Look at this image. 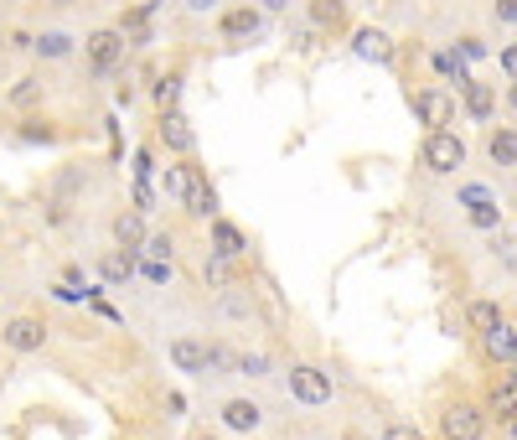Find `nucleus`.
Segmentation results:
<instances>
[{
    "instance_id": "1",
    "label": "nucleus",
    "mask_w": 517,
    "mask_h": 440,
    "mask_svg": "<svg viewBox=\"0 0 517 440\" xmlns=\"http://www.w3.org/2000/svg\"><path fill=\"white\" fill-rule=\"evenodd\" d=\"M471 161V151H466V140L455 135V130H424V140H419V166L430 171V176H455Z\"/></svg>"
},
{
    "instance_id": "2",
    "label": "nucleus",
    "mask_w": 517,
    "mask_h": 440,
    "mask_svg": "<svg viewBox=\"0 0 517 440\" xmlns=\"http://www.w3.org/2000/svg\"><path fill=\"white\" fill-rule=\"evenodd\" d=\"M285 384H290V399L306 404V409H321V404H331V394H337V384H331V373L321 363H290Z\"/></svg>"
},
{
    "instance_id": "3",
    "label": "nucleus",
    "mask_w": 517,
    "mask_h": 440,
    "mask_svg": "<svg viewBox=\"0 0 517 440\" xmlns=\"http://www.w3.org/2000/svg\"><path fill=\"white\" fill-rule=\"evenodd\" d=\"M125 52H130V42H125L119 26H94V32L83 37V57H88V68H94L99 78H109L119 63H125Z\"/></svg>"
},
{
    "instance_id": "4",
    "label": "nucleus",
    "mask_w": 517,
    "mask_h": 440,
    "mask_svg": "<svg viewBox=\"0 0 517 440\" xmlns=\"http://www.w3.org/2000/svg\"><path fill=\"white\" fill-rule=\"evenodd\" d=\"M47 337H52V327H47L42 316H11L6 327H0V347L16 352V358H32V352H42Z\"/></svg>"
},
{
    "instance_id": "5",
    "label": "nucleus",
    "mask_w": 517,
    "mask_h": 440,
    "mask_svg": "<svg viewBox=\"0 0 517 440\" xmlns=\"http://www.w3.org/2000/svg\"><path fill=\"white\" fill-rule=\"evenodd\" d=\"M409 109H414V120L424 130H450L455 125V99L445 88H419V94H409Z\"/></svg>"
},
{
    "instance_id": "6",
    "label": "nucleus",
    "mask_w": 517,
    "mask_h": 440,
    "mask_svg": "<svg viewBox=\"0 0 517 440\" xmlns=\"http://www.w3.org/2000/svg\"><path fill=\"white\" fill-rule=\"evenodd\" d=\"M259 32H264V11L254 6V0L218 11V37H223V42H254Z\"/></svg>"
},
{
    "instance_id": "7",
    "label": "nucleus",
    "mask_w": 517,
    "mask_h": 440,
    "mask_svg": "<svg viewBox=\"0 0 517 440\" xmlns=\"http://www.w3.org/2000/svg\"><path fill=\"white\" fill-rule=\"evenodd\" d=\"M218 425L233 430V435H259L264 430V404L249 399V394H233L218 404Z\"/></svg>"
},
{
    "instance_id": "8",
    "label": "nucleus",
    "mask_w": 517,
    "mask_h": 440,
    "mask_svg": "<svg viewBox=\"0 0 517 440\" xmlns=\"http://www.w3.org/2000/svg\"><path fill=\"white\" fill-rule=\"evenodd\" d=\"M156 135H161V145H166L176 161H192V156H197V130H192V120H187L181 109H166V114H161Z\"/></svg>"
},
{
    "instance_id": "9",
    "label": "nucleus",
    "mask_w": 517,
    "mask_h": 440,
    "mask_svg": "<svg viewBox=\"0 0 517 440\" xmlns=\"http://www.w3.org/2000/svg\"><path fill=\"white\" fill-rule=\"evenodd\" d=\"M440 435L445 440H481L486 435V409L481 404H445V415H440Z\"/></svg>"
},
{
    "instance_id": "10",
    "label": "nucleus",
    "mask_w": 517,
    "mask_h": 440,
    "mask_svg": "<svg viewBox=\"0 0 517 440\" xmlns=\"http://www.w3.org/2000/svg\"><path fill=\"white\" fill-rule=\"evenodd\" d=\"M352 52L362 57V63H373V68H393L399 42H393L383 26H352Z\"/></svg>"
},
{
    "instance_id": "11",
    "label": "nucleus",
    "mask_w": 517,
    "mask_h": 440,
    "mask_svg": "<svg viewBox=\"0 0 517 440\" xmlns=\"http://www.w3.org/2000/svg\"><path fill=\"white\" fill-rule=\"evenodd\" d=\"M461 114H466L471 125H492V120H497V83L466 78V83H461Z\"/></svg>"
},
{
    "instance_id": "12",
    "label": "nucleus",
    "mask_w": 517,
    "mask_h": 440,
    "mask_svg": "<svg viewBox=\"0 0 517 440\" xmlns=\"http://www.w3.org/2000/svg\"><path fill=\"white\" fill-rule=\"evenodd\" d=\"M207 254H223V259H249V233H243L233 218H207Z\"/></svg>"
},
{
    "instance_id": "13",
    "label": "nucleus",
    "mask_w": 517,
    "mask_h": 440,
    "mask_svg": "<svg viewBox=\"0 0 517 440\" xmlns=\"http://www.w3.org/2000/svg\"><path fill=\"white\" fill-rule=\"evenodd\" d=\"M166 363L187 378H202L207 373V342L202 337H171L166 342Z\"/></svg>"
},
{
    "instance_id": "14",
    "label": "nucleus",
    "mask_w": 517,
    "mask_h": 440,
    "mask_svg": "<svg viewBox=\"0 0 517 440\" xmlns=\"http://www.w3.org/2000/svg\"><path fill=\"white\" fill-rule=\"evenodd\" d=\"M306 16H311V26H316V32H331V37L352 32L347 0H306Z\"/></svg>"
},
{
    "instance_id": "15",
    "label": "nucleus",
    "mask_w": 517,
    "mask_h": 440,
    "mask_svg": "<svg viewBox=\"0 0 517 440\" xmlns=\"http://www.w3.org/2000/svg\"><path fill=\"white\" fill-rule=\"evenodd\" d=\"M109 233H114V249H130V254H140V249H145V239H150V228H145V213H140V208L114 213Z\"/></svg>"
},
{
    "instance_id": "16",
    "label": "nucleus",
    "mask_w": 517,
    "mask_h": 440,
    "mask_svg": "<svg viewBox=\"0 0 517 440\" xmlns=\"http://www.w3.org/2000/svg\"><path fill=\"white\" fill-rule=\"evenodd\" d=\"M481 352H486V358H492L497 368H507V363H517V327H512V321H507V316L497 321V327H492V332H481Z\"/></svg>"
},
{
    "instance_id": "17",
    "label": "nucleus",
    "mask_w": 517,
    "mask_h": 440,
    "mask_svg": "<svg viewBox=\"0 0 517 440\" xmlns=\"http://www.w3.org/2000/svg\"><path fill=\"white\" fill-rule=\"evenodd\" d=\"M486 161H492L497 171L517 166V130L512 125H492V130H486Z\"/></svg>"
},
{
    "instance_id": "18",
    "label": "nucleus",
    "mask_w": 517,
    "mask_h": 440,
    "mask_svg": "<svg viewBox=\"0 0 517 440\" xmlns=\"http://www.w3.org/2000/svg\"><path fill=\"white\" fill-rule=\"evenodd\" d=\"M197 161H171L166 171H161V192L176 202V208H181V202H187V192H192V182H197Z\"/></svg>"
},
{
    "instance_id": "19",
    "label": "nucleus",
    "mask_w": 517,
    "mask_h": 440,
    "mask_svg": "<svg viewBox=\"0 0 517 440\" xmlns=\"http://www.w3.org/2000/svg\"><path fill=\"white\" fill-rule=\"evenodd\" d=\"M16 140L21 145H57L63 140V130H57V120H47V114H21V125H16Z\"/></svg>"
},
{
    "instance_id": "20",
    "label": "nucleus",
    "mask_w": 517,
    "mask_h": 440,
    "mask_svg": "<svg viewBox=\"0 0 517 440\" xmlns=\"http://www.w3.org/2000/svg\"><path fill=\"white\" fill-rule=\"evenodd\" d=\"M11 109H21V114H32L42 99H47V83H42V73H21L16 83H11Z\"/></svg>"
},
{
    "instance_id": "21",
    "label": "nucleus",
    "mask_w": 517,
    "mask_h": 440,
    "mask_svg": "<svg viewBox=\"0 0 517 440\" xmlns=\"http://www.w3.org/2000/svg\"><path fill=\"white\" fill-rule=\"evenodd\" d=\"M32 52H37V63H68V57L78 52V37L73 32H42Z\"/></svg>"
},
{
    "instance_id": "22",
    "label": "nucleus",
    "mask_w": 517,
    "mask_h": 440,
    "mask_svg": "<svg viewBox=\"0 0 517 440\" xmlns=\"http://www.w3.org/2000/svg\"><path fill=\"white\" fill-rule=\"evenodd\" d=\"M192 218H218V192L207 187V176L197 171V182H192V192H187V202H181Z\"/></svg>"
},
{
    "instance_id": "23",
    "label": "nucleus",
    "mask_w": 517,
    "mask_h": 440,
    "mask_svg": "<svg viewBox=\"0 0 517 440\" xmlns=\"http://www.w3.org/2000/svg\"><path fill=\"white\" fill-rule=\"evenodd\" d=\"M181 83H187V78H181L176 68H171V73H161L156 83H150V104H156L161 114H166V109H176V104H181Z\"/></svg>"
},
{
    "instance_id": "24",
    "label": "nucleus",
    "mask_w": 517,
    "mask_h": 440,
    "mask_svg": "<svg viewBox=\"0 0 517 440\" xmlns=\"http://www.w3.org/2000/svg\"><path fill=\"white\" fill-rule=\"evenodd\" d=\"M99 275H104L109 285H125V280L135 275V259H130V249H114V254H104V259H99Z\"/></svg>"
},
{
    "instance_id": "25",
    "label": "nucleus",
    "mask_w": 517,
    "mask_h": 440,
    "mask_svg": "<svg viewBox=\"0 0 517 440\" xmlns=\"http://www.w3.org/2000/svg\"><path fill=\"white\" fill-rule=\"evenodd\" d=\"M466 223L481 228V233H492V228L502 223V208H497L492 197H476V202H466Z\"/></svg>"
},
{
    "instance_id": "26",
    "label": "nucleus",
    "mask_w": 517,
    "mask_h": 440,
    "mask_svg": "<svg viewBox=\"0 0 517 440\" xmlns=\"http://www.w3.org/2000/svg\"><path fill=\"white\" fill-rule=\"evenodd\" d=\"M233 264H238V259H223V254H207V259H202V280H207L212 290H228V285H233V275H238Z\"/></svg>"
},
{
    "instance_id": "27",
    "label": "nucleus",
    "mask_w": 517,
    "mask_h": 440,
    "mask_svg": "<svg viewBox=\"0 0 517 440\" xmlns=\"http://www.w3.org/2000/svg\"><path fill=\"white\" fill-rule=\"evenodd\" d=\"M497 321H502V306H497V301H471V306H466V327H471L476 337L492 332Z\"/></svg>"
},
{
    "instance_id": "28",
    "label": "nucleus",
    "mask_w": 517,
    "mask_h": 440,
    "mask_svg": "<svg viewBox=\"0 0 517 440\" xmlns=\"http://www.w3.org/2000/svg\"><path fill=\"white\" fill-rule=\"evenodd\" d=\"M486 415H497V420L517 415V389L497 378V384H492V394H486Z\"/></svg>"
},
{
    "instance_id": "29",
    "label": "nucleus",
    "mask_w": 517,
    "mask_h": 440,
    "mask_svg": "<svg viewBox=\"0 0 517 440\" xmlns=\"http://www.w3.org/2000/svg\"><path fill=\"white\" fill-rule=\"evenodd\" d=\"M233 373H238V378H269V358H264V352H238Z\"/></svg>"
},
{
    "instance_id": "30",
    "label": "nucleus",
    "mask_w": 517,
    "mask_h": 440,
    "mask_svg": "<svg viewBox=\"0 0 517 440\" xmlns=\"http://www.w3.org/2000/svg\"><path fill=\"white\" fill-rule=\"evenodd\" d=\"M435 73H440V78H455V83H466V78H471L461 52H435Z\"/></svg>"
},
{
    "instance_id": "31",
    "label": "nucleus",
    "mask_w": 517,
    "mask_h": 440,
    "mask_svg": "<svg viewBox=\"0 0 517 440\" xmlns=\"http://www.w3.org/2000/svg\"><path fill=\"white\" fill-rule=\"evenodd\" d=\"M150 285H171V259H150L145 254V270H140Z\"/></svg>"
},
{
    "instance_id": "32",
    "label": "nucleus",
    "mask_w": 517,
    "mask_h": 440,
    "mask_svg": "<svg viewBox=\"0 0 517 440\" xmlns=\"http://www.w3.org/2000/svg\"><path fill=\"white\" fill-rule=\"evenodd\" d=\"M171 249H176V244H171V233H150L140 254H150V259H171Z\"/></svg>"
},
{
    "instance_id": "33",
    "label": "nucleus",
    "mask_w": 517,
    "mask_h": 440,
    "mask_svg": "<svg viewBox=\"0 0 517 440\" xmlns=\"http://www.w3.org/2000/svg\"><path fill=\"white\" fill-rule=\"evenodd\" d=\"M378 440H424V430H419V425H404V420H393Z\"/></svg>"
},
{
    "instance_id": "34",
    "label": "nucleus",
    "mask_w": 517,
    "mask_h": 440,
    "mask_svg": "<svg viewBox=\"0 0 517 440\" xmlns=\"http://www.w3.org/2000/svg\"><path fill=\"white\" fill-rule=\"evenodd\" d=\"M192 16H212V11H223V0H181Z\"/></svg>"
},
{
    "instance_id": "35",
    "label": "nucleus",
    "mask_w": 517,
    "mask_h": 440,
    "mask_svg": "<svg viewBox=\"0 0 517 440\" xmlns=\"http://www.w3.org/2000/svg\"><path fill=\"white\" fill-rule=\"evenodd\" d=\"M497 21H502V26H517V0H497Z\"/></svg>"
},
{
    "instance_id": "36",
    "label": "nucleus",
    "mask_w": 517,
    "mask_h": 440,
    "mask_svg": "<svg viewBox=\"0 0 517 440\" xmlns=\"http://www.w3.org/2000/svg\"><path fill=\"white\" fill-rule=\"evenodd\" d=\"M461 57H486V42L481 37H461Z\"/></svg>"
},
{
    "instance_id": "37",
    "label": "nucleus",
    "mask_w": 517,
    "mask_h": 440,
    "mask_svg": "<svg viewBox=\"0 0 517 440\" xmlns=\"http://www.w3.org/2000/svg\"><path fill=\"white\" fill-rule=\"evenodd\" d=\"M254 6H259L264 16H280V11H290V0H254Z\"/></svg>"
},
{
    "instance_id": "38",
    "label": "nucleus",
    "mask_w": 517,
    "mask_h": 440,
    "mask_svg": "<svg viewBox=\"0 0 517 440\" xmlns=\"http://www.w3.org/2000/svg\"><path fill=\"white\" fill-rule=\"evenodd\" d=\"M502 68H507V73H512V78H517V42H512V47H507V52H502Z\"/></svg>"
},
{
    "instance_id": "39",
    "label": "nucleus",
    "mask_w": 517,
    "mask_h": 440,
    "mask_svg": "<svg viewBox=\"0 0 517 440\" xmlns=\"http://www.w3.org/2000/svg\"><path fill=\"white\" fill-rule=\"evenodd\" d=\"M63 285H73V290L83 285V270H78V264H68V270H63Z\"/></svg>"
},
{
    "instance_id": "40",
    "label": "nucleus",
    "mask_w": 517,
    "mask_h": 440,
    "mask_svg": "<svg viewBox=\"0 0 517 440\" xmlns=\"http://www.w3.org/2000/svg\"><path fill=\"white\" fill-rule=\"evenodd\" d=\"M502 104H507V109H512V114H517V78H512V83H507V94H502Z\"/></svg>"
},
{
    "instance_id": "41",
    "label": "nucleus",
    "mask_w": 517,
    "mask_h": 440,
    "mask_svg": "<svg viewBox=\"0 0 517 440\" xmlns=\"http://www.w3.org/2000/svg\"><path fill=\"white\" fill-rule=\"evenodd\" d=\"M502 435H507V440H517V415H507V420H502Z\"/></svg>"
},
{
    "instance_id": "42",
    "label": "nucleus",
    "mask_w": 517,
    "mask_h": 440,
    "mask_svg": "<svg viewBox=\"0 0 517 440\" xmlns=\"http://www.w3.org/2000/svg\"><path fill=\"white\" fill-rule=\"evenodd\" d=\"M192 440H223V435H218V430H197Z\"/></svg>"
},
{
    "instance_id": "43",
    "label": "nucleus",
    "mask_w": 517,
    "mask_h": 440,
    "mask_svg": "<svg viewBox=\"0 0 517 440\" xmlns=\"http://www.w3.org/2000/svg\"><path fill=\"white\" fill-rule=\"evenodd\" d=\"M47 6H52V11H68V6H73V0H47Z\"/></svg>"
},
{
    "instance_id": "44",
    "label": "nucleus",
    "mask_w": 517,
    "mask_h": 440,
    "mask_svg": "<svg viewBox=\"0 0 517 440\" xmlns=\"http://www.w3.org/2000/svg\"><path fill=\"white\" fill-rule=\"evenodd\" d=\"M342 440H368V435H362V430H342Z\"/></svg>"
},
{
    "instance_id": "45",
    "label": "nucleus",
    "mask_w": 517,
    "mask_h": 440,
    "mask_svg": "<svg viewBox=\"0 0 517 440\" xmlns=\"http://www.w3.org/2000/svg\"><path fill=\"white\" fill-rule=\"evenodd\" d=\"M0 52H6V32H0Z\"/></svg>"
}]
</instances>
